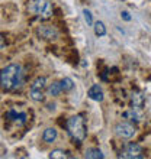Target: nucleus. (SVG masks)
<instances>
[{
	"instance_id": "obj_14",
	"label": "nucleus",
	"mask_w": 151,
	"mask_h": 159,
	"mask_svg": "<svg viewBox=\"0 0 151 159\" xmlns=\"http://www.w3.org/2000/svg\"><path fill=\"white\" fill-rule=\"evenodd\" d=\"M84 156L89 159H103L105 158V155L102 153L100 149H95V148H93V149H87L86 153H84Z\"/></svg>"
},
{
	"instance_id": "obj_13",
	"label": "nucleus",
	"mask_w": 151,
	"mask_h": 159,
	"mask_svg": "<svg viewBox=\"0 0 151 159\" xmlns=\"http://www.w3.org/2000/svg\"><path fill=\"white\" fill-rule=\"evenodd\" d=\"M63 91V88H61V83H52L50 84L48 87H46V93H48V96H52V97H57L60 93Z\"/></svg>"
},
{
	"instance_id": "obj_7",
	"label": "nucleus",
	"mask_w": 151,
	"mask_h": 159,
	"mask_svg": "<svg viewBox=\"0 0 151 159\" xmlns=\"http://www.w3.org/2000/svg\"><path fill=\"white\" fill-rule=\"evenodd\" d=\"M6 119H9L10 121H13L16 126H23L28 120V116L23 111H16V110H9L6 113Z\"/></svg>"
},
{
	"instance_id": "obj_6",
	"label": "nucleus",
	"mask_w": 151,
	"mask_h": 159,
	"mask_svg": "<svg viewBox=\"0 0 151 159\" xmlns=\"http://www.w3.org/2000/svg\"><path fill=\"white\" fill-rule=\"evenodd\" d=\"M135 127L131 123H128V121H122V123H119V125H116V127H115V133L119 136L121 139H131L134 138L135 134Z\"/></svg>"
},
{
	"instance_id": "obj_9",
	"label": "nucleus",
	"mask_w": 151,
	"mask_h": 159,
	"mask_svg": "<svg viewBox=\"0 0 151 159\" xmlns=\"http://www.w3.org/2000/svg\"><path fill=\"white\" fill-rule=\"evenodd\" d=\"M144 101H145V98H144L143 93L141 91H134L132 94H131V104H132V107L134 109H143L144 106Z\"/></svg>"
},
{
	"instance_id": "obj_10",
	"label": "nucleus",
	"mask_w": 151,
	"mask_h": 159,
	"mask_svg": "<svg viewBox=\"0 0 151 159\" xmlns=\"http://www.w3.org/2000/svg\"><path fill=\"white\" fill-rule=\"evenodd\" d=\"M38 34L41 35L42 38H45V39L57 38V30H55L54 28H51V26H41V28L38 29Z\"/></svg>"
},
{
	"instance_id": "obj_4",
	"label": "nucleus",
	"mask_w": 151,
	"mask_h": 159,
	"mask_svg": "<svg viewBox=\"0 0 151 159\" xmlns=\"http://www.w3.org/2000/svg\"><path fill=\"white\" fill-rule=\"evenodd\" d=\"M46 90V78L45 77H38L34 83L31 84L29 96L34 101L44 100V91Z\"/></svg>"
},
{
	"instance_id": "obj_18",
	"label": "nucleus",
	"mask_w": 151,
	"mask_h": 159,
	"mask_svg": "<svg viewBox=\"0 0 151 159\" xmlns=\"http://www.w3.org/2000/svg\"><path fill=\"white\" fill-rule=\"evenodd\" d=\"M83 15H84V20H86V23H87L89 26L95 25V23H93V17H92V13H90V10L84 9V10H83Z\"/></svg>"
},
{
	"instance_id": "obj_1",
	"label": "nucleus",
	"mask_w": 151,
	"mask_h": 159,
	"mask_svg": "<svg viewBox=\"0 0 151 159\" xmlns=\"http://www.w3.org/2000/svg\"><path fill=\"white\" fill-rule=\"evenodd\" d=\"M23 70L19 64H10L4 67L0 74V83L3 91H16L23 85Z\"/></svg>"
},
{
	"instance_id": "obj_11",
	"label": "nucleus",
	"mask_w": 151,
	"mask_h": 159,
	"mask_svg": "<svg viewBox=\"0 0 151 159\" xmlns=\"http://www.w3.org/2000/svg\"><path fill=\"white\" fill-rule=\"evenodd\" d=\"M124 117L129 119V120H135V121H139L141 119H143V114H141V110L139 109H132L128 110V111H125L124 113Z\"/></svg>"
},
{
	"instance_id": "obj_19",
	"label": "nucleus",
	"mask_w": 151,
	"mask_h": 159,
	"mask_svg": "<svg viewBox=\"0 0 151 159\" xmlns=\"http://www.w3.org/2000/svg\"><path fill=\"white\" fill-rule=\"evenodd\" d=\"M122 17H124L125 20H131V16H129V13L128 12H122Z\"/></svg>"
},
{
	"instance_id": "obj_5",
	"label": "nucleus",
	"mask_w": 151,
	"mask_h": 159,
	"mask_svg": "<svg viewBox=\"0 0 151 159\" xmlns=\"http://www.w3.org/2000/svg\"><path fill=\"white\" fill-rule=\"evenodd\" d=\"M119 158L124 159H141L144 158L143 155V149L139 145L131 142V143H125L124 148H122L121 153H119Z\"/></svg>"
},
{
	"instance_id": "obj_3",
	"label": "nucleus",
	"mask_w": 151,
	"mask_h": 159,
	"mask_svg": "<svg viewBox=\"0 0 151 159\" xmlns=\"http://www.w3.org/2000/svg\"><path fill=\"white\" fill-rule=\"evenodd\" d=\"M26 9L31 15L37 16L41 20H46L52 16V6L50 0H28Z\"/></svg>"
},
{
	"instance_id": "obj_12",
	"label": "nucleus",
	"mask_w": 151,
	"mask_h": 159,
	"mask_svg": "<svg viewBox=\"0 0 151 159\" xmlns=\"http://www.w3.org/2000/svg\"><path fill=\"white\" fill-rule=\"evenodd\" d=\"M42 139H44V142H46V143L54 142L55 139H57V130L52 129V127L45 129L44 130V134H42Z\"/></svg>"
},
{
	"instance_id": "obj_15",
	"label": "nucleus",
	"mask_w": 151,
	"mask_h": 159,
	"mask_svg": "<svg viewBox=\"0 0 151 159\" xmlns=\"http://www.w3.org/2000/svg\"><path fill=\"white\" fill-rule=\"evenodd\" d=\"M50 158L51 159H67V158H71V155H68V152L63 151V149H55L50 153Z\"/></svg>"
},
{
	"instance_id": "obj_17",
	"label": "nucleus",
	"mask_w": 151,
	"mask_h": 159,
	"mask_svg": "<svg viewBox=\"0 0 151 159\" xmlns=\"http://www.w3.org/2000/svg\"><path fill=\"white\" fill-rule=\"evenodd\" d=\"M60 83H61L63 91H70V90H73V87H74V83H73L71 78H63Z\"/></svg>"
},
{
	"instance_id": "obj_16",
	"label": "nucleus",
	"mask_w": 151,
	"mask_h": 159,
	"mask_svg": "<svg viewBox=\"0 0 151 159\" xmlns=\"http://www.w3.org/2000/svg\"><path fill=\"white\" fill-rule=\"evenodd\" d=\"M93 28H95V34H96V36H105L106 35V28L102 22H96V23L93 25Z\"/></svg>"
},
{
	"instance_id": "obj_2",
	"label": "nucleus",
	"mask_w": 151,
	"mask_h": 159,
	"mask_svg": "<svg viewBox=\"0 0 151 159\" xmlns=\"http://www.w3.org/2000/svg\"><path fill=\"white\" fill-rule=\"evenodd\" d=\"M67 130L68 134L71 136V139L74 140L77 145L83 142L86 139V125H84V119L83 116H73L67 120Z\"/></svg>"
},
{
	"instance_id": "obj_8",
	"label": "nucleus",
	"mask_w": 151,
	"mask_h": 159,
	"mask_svg": "<svg viewBox=\"0 0 151 159\" xmlns=\"http://www.w3.org/2000/svg\"><path fill=\"white\" fill-rule=\"evenodd\" d=\"M87 96H89V98H92V100H95V101H102L103 100V91H102V87L99 85V84L92 85V87L89 88Z\"/></svg>"
}]
</instances>
